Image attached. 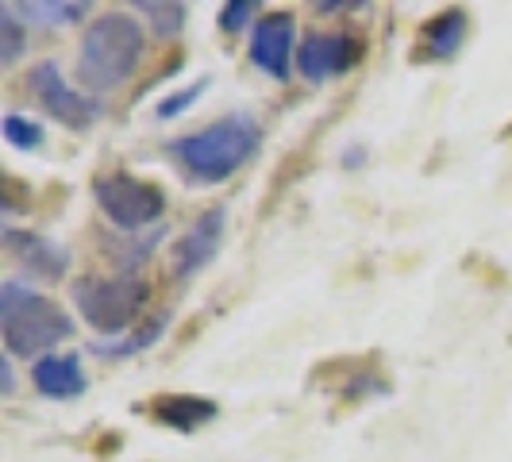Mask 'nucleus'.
<instances>
[{
	"instance_id": "1",
	"label": "nucleus",
	"mask_w": 512,
	"mask_h": 462,
	"mask_svg": "<svg viewBox=\"0 0 512 462\" xmlns=\"http://www.w3.org/2000/svg\"><path fill=\"white\" fill-rule=\"evenodd\" d=\"M147 54V35L135 16L108 12L85 27L81 51H77V81L89 93H112L128 81Z\"/></svg>"
},
{
	"instance_id": "18",
	"label": "nucleus",
	"mask_w": 512,
	"mask_h": 462,
	"mask_svg": "<svg viewBox=\"0 0 512 462\" xmlns=\"http://www.w3.org/2000/svg\"><path fill=\"white\" fill-rule=\"evenodd\" d=\"M139 12H147L154 24V35H162V39H170V35H178L185 20H189V8L185 4H139Z\"/></svg>"
},
{
	"instance_id": "16",
	"label": "nucleus",
	"mask_w": 512,
	"mask_h": 462,
	"mask_svg": "<svg viewBox=\"0 0 512 462\" xmlns=\"http://www.w3.org/2000/svg\"><path fill=\"white\" fill-rule=\"evenodd\" d=\"M27 47V35L12 4H0V66H12Z\"/></svg>"
},
{
	"instance_id": "20",
	"label": "nucleus",
	"mask_w": 512,
	"mask_h": 462,
	"mask_svg": "<svg viewBox=\"0 0 512 462\" xmlns=\"http://www.w3.org/2000/svg\"><path fill=\"white\" fill-rule=\"evenodd\" d=\"M205 85H208V81L201 77V81H193L189 89H178L174 97H166V101L158 104V116H162V120H174V116H181L185 108H193V104H197V97L205 93Z\"/></svg>"
},
{
	"instance_id": "21",
	"label": "nucleus",
	"mask_w": 512,
	"mask_h": 462,
	"mask_svg": "<svg viewBox=\"0 0 512 462\" xmlns=\"http://www.w3.org/2000/svg\"><path fill=\"white\" fill-rule=\"evenodd\" d=\"M362 4H347V0H324V4H316V12H355Z\"/></svg>"
},
{
	"instance_id": "11",
	"label": "nucleus",
	"mask_w": 512,
	"mask_h": 462,
	"mask_svg": "<svg viewBox=\"0 0 512 462\" xmlns=\"http://www.w3.org/2000/svg\"><path fill=\"white\" fill-rule=\"evenodd\" d=\"M31 382L51 401H74L85 393V370L77 355H43L31 366Z\"/></svg>"
},
{
	"instance_id": "10",
	"label": "nucleus",
	"mask_w": 512,
	"mask_h": 462,
	"mask_svg": "<svg viewBox=\"0 0 512 462\" xmlns=\"http://www.w3.org/2000/svg\"><path fill=\"white\" fill-rule=\"evenodd\" d=\"M4 247L24 262L31 274L47 278V282H58L70 266V255L66 247H58L54 239L39 235V231H20V228H4Z\"/></svg>"
},
{
	"instance_id": "2",
	"label": "nucleus",
	"mask_w": 512,
	"mask_h": 462,
	"mask_svg": "<svg viewBox=\"0 0 512 462\" xmlns=\"http://www.w3.org/2000/svg\"><path fill=\"white\" fill-rule=\"evenodd\" d=\"M262 143V128H258L255 116L247 112H235L224 116L208 128L193 131V135H181L170 143V154L185 166V174L201 185H216V181H228Z\"/></svg>"
},
{
	"instance_id": "7",
	"label": "nucleus",
	"mask_w": 512,
	"mask_h": 462,
	"mask_svg": "<svg viewBox=\"0 0 512 462\" xmlns=\"http://www.w3.org/2000/svg\"><path fill=\"white\" fill-rule=\"evenodd\" d=\"M297 58V27H293V12H270L262 16L251 31V62L262 74L289 81Z\"/></svg>"
},
{
	"instance_id": "22",
	"label": "nucleus",
	"mask_w": 512,
	"mask_h": 462,
	"mask_svg": "<svg viewBox=\"0 0 512 462\" xmlns=\"http://www.w3.org/2000/svg\"><path fill=\"white\" fill-rule=\"evenodd\" d=\"M0 378H4V385H0L4 393H12V389H16V374H12V355H4V366H0Z\"/></svg>"
},
{
	"instance_id": "17",
	"label": "nucleus",
	"mask_w": 512,
	"mask_h": 462,
	"mask_svg": "<svg viewBox=\"0 0 512 462\" xmlns=\"http://www.w3.org/2000/svg\"><path fill=\"white\" fill-rule=\"evenodd\" d=\"M4 139H8L16 151H39L47 135H43V128H39L31 116L8 112V116H4Z\"/></svg>"
},
{
	"instance_id": "14",
	"label": "nucleus",
	"mask_w": 512,
	"mask_h": 462,
	"mask_svg": "<svg viewBox=\"0 0 512 462\" xmlns=\"http://www.w3.org/2000/svg\"><path fill=\"white\" fill-rule=\"evenodd\" d=\"M12 12L20 20H27V24L66 27L77 24L81 16H89V4H74V0H27V4H12Z\"/></svg>"
},
{
	"instance_id": "6",
	"label": "nucleus",
	"mask_w": 512,
	"mask_h": 462,
	"mask_svg": "<svg viewBox=\"0 0 512 462\" xmlns=\"http://www.w3.org/2000/svg\"><path fill=\"white\" fill-rule=\"evenodd\" d=\"M27 89H31V97L43 104L62 128L85 131L101 120V104L93 101L89 93L74 89V85L62 77V66H58V62H39V66H31Z\"/></svg>"
},
{
	"instance_id": "3",
	"label": "nucleus",
	"mask_w": 512,
	"mask_h": 462,
	"mask_svg": "<svg viewBox=\"0 0 512 462\" xmlns=\"http://www.w3.org/2000/svg\"><path fill=\"white\" fill-rule=\"evenodd\" d=\"M0 335H4L8 355L31 359V355L58 347L62 339H70L74 320L66 316V308L54 305L51 297L20 282H4L0 285Z\"/></svg>"
},
{
	"instance_id": "19",
	"label": "nucleus",
	"mask_w": 512,
	"mask_h": 462,
	"mask_svg": "<svg viewBox=\"0 0 512 462\" xmlns=\"http://www.w3.org/2000/svg\"><path fill=\"white\" fill-rule=\"evenodd\" d=\"M255 12H258L255 0H231V4L220 8V27H224L228 35H235V31H243V27L255 20Z\"/></svg>"
},
{
	"instance_id": "9",
	"label": "nucleus",
	"mask_w": 512,
	"mask_h": 462,
	"mask_svg": "<svg viewBox=\"0 0 512 462\" xmlns=\"http://www.w3.org/2000/svg\"><path fill=\"white\" fill-rule=\"evenodd\" d=\"M224 231H228V208L216 205L197 216V224L185 231L174 247V274L178 278H193L201 274L212 258L224 247Z\"/></svg>"
},
{
	"instance_id": "15",
	"label": "nucleus",
	"mask_w": 512,
	"mask_h": 462,
	"mask_svg": "<svg viewBox=\"0 0 512 462\" xmlns=\"http://www.w3.org/2000/svg\"><path fill=\"white\" fill-rule=\"evenodd\" d=\"M166 332V320H147L139 328H131L128 335H116V339H97L93 343V355L101 359H131L139 351H147L151 343H158V335Z\"/></svg>"
},
{
	"instance_id": "8",
	"label": "nucleus",
	"mask_w": 512,
	"mask_h": 462,
	"mask_svg": "<svg viewBox=\"0 0 512 462\" xmlns=\"http://www.w3.org/2000/svg\"><path fill=\"white\" fill-rule=\"evenodd\" d=\"M362 58V43L355 35H328V31H312L305 43L297 47V70L308 81H328V77L347 74Z\"/></svg>"
},
{
	"instance_id": "12",
	"label": "nucleus",
	"mask_w": 512,
	"mask_h": 462,
	"mask_svg": "<svg viewBox=\"0 0 512 462\" xmlns=\"http://www.w3.org/2000/svg\"><path fill=\"white\" fill-rule=\"evenodd\" d=\"M151 416L174 432H197V428L212 424L220 409H216V401L197 397V393H162L151 401Z\"/></svg>"
},
{
	"instance_id": "5",
	"label": "nucleus",
	"mask_w": 512,
	"mask_h": 462,
	"mask_svg": "<svg viewBox=\"0 0 512 462\" xmlns=\"http://www.w3.org/2000/svg\"><path fill=\"white\" fill-rule=\"evenodd\" d=\"M93 197L120 231L151 228L154 220H162V212H166V193L154 181H143L135 174H108L93 185Z\"/></svg>"
},
{
	"instance_id": "13",
	"label": "nucleus",
	"mask_w": 512,
	"mask_h": 462,
	"mask_svg": "<svg viewBox=\"0 0 512 462\" xmlns=\"http://www.w3.org/2000/svg\"><path fill=\"white\" fill-rule=\"evenodd\" d=\"M462 43H466V12H462V8L439 12L432 24L420 27V39H416V47H420V58H424V62L455 58V54L462 51Z\"/></svg>"
},
{
	"instance_id": "4",
	"label": "nucleus",
	"mask_w": 512,
	"mask_h": 462,
	"mask_svg": "<svg viewBox=\"0 0 512 462\" xmlns=\"http://www.w3.org/2000/svg\"><path fill=\"white\" fill-rule=\"evenodd\" d=\"M147 301H151V289L135 274H112V278L89 274V278L74 282V305L81 312V320L97 332L112 335V339L135 328Z\"/></svg>"
}]
</instances>
